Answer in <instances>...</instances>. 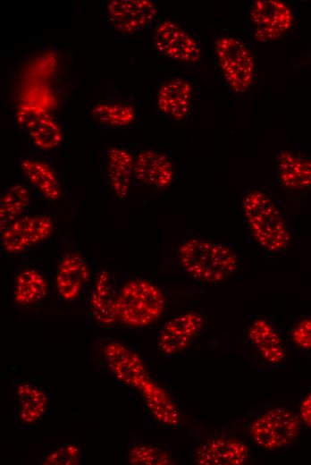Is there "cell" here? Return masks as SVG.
Wrapping results in <instances>:
<instances>
[{
	"label": "cell",
	"mask_w": 311,
	"mask_h": 465,
	"mask_svg": "<svg viewBox=\"0 0 311 465\" xmlns=\"http://www.w3.org/2000/svg\"><path fill=\"white\" fill-rule=\"evenodd\" d=\"M240 207L246 226L256 245L268 254H282L291 242L292 233L270 190L264 186L245 190Z\"/></svg>",
	"instance_id": "cell-1"
},
{
	"label": "cell",
	"mask_w": 311,
	"mask_h": 465,
	"mask_svg": "<svg viewBox=\"0 0 311 465\" xmlns=\"http://www.w3.org/2000/svg\"><path fill=\"white\" fill-rule=\"evenodd\" d=\"M181 266L191 277L206 283H219L235 274L240 261L233 248L224 242L191 237L178 248Z\"/></svg>",
	"instance_id": "cell-2"
},
{
	"label": "cell",
	"mask_w": 311,
	"mask_h": 465,
	"mask_svg": "<svg viewBox=\"0 0 311 465\" xmlns=\"http://www.w3.org/2000/svg\"><path fill=\"white\" fill-rule=\"evenodd\" d=\"M165 308L161 289L146 279L123 284L116 297L118 320L130 327H145L160 318Z\"/></svg>",
	"instance_id": "cell-3"
},
{
	"label": "cell",
	"mask_w": 311,
	"mask_h": 465,
	"mask_svg": "<svg viewBox=\"0 0 311 465\" xmlns=\"http://www.w3.org/2000/svg\"><path fill=\"white\" fill-rule=\"evenodd\" d=\"M301 420L295 411L275 407L259 415L250 425L251 441L265 451L290 445L299 435Z\"/></svg>",
	"instance_id": "cell-4"
},
{
	"label": "cell",
	"mask_w": 311,
	"mask_h": 465,
	"mask_svg": "<svg viewBox=\"0 0 311 465\" xmlns=\"http://www.w3.org/2000/svg\"><path fill=\"white\" fill-rule=\"evenodd\" d=\"M214 52L229 87L237 93L249 89L256 72V59L249 48L234 37L222 36L214 42Z\"/></svg>",
	"instance_id": "cell-5"
},
{
	"label": "cell",
	"mask_w": 311,
	"mask_h": 465,
	"mask_svg": "<svg viewBox=\"0 0 311 465\" xmlns=\"http://www.w3.org/2000/svg\"><path fill=\"white\" fill-rule=\"evenodd\" d=\"M250 19L256 40L266 43L273 41L294 24L292 9L286 3L276 0H258L250 9Z\"/></svg>",
	"instance_id": "cell-6"
},
{
	"label": "cell",
	"mask_w": 311,
	"mask_h": 465,
	"mask_svg": "<svg viewBox=\"0 0 311 465\" xmlns=\"http://www.w3.org/2000/svg\"><path fill=\"white\" fill-rule=\"evenodd\" d=\"M154 42L157 51L171 60L183 63H198L201 60L199 43L172 20L157 24Z\"/></svg>",
	"instance_id": "cell-7"
},
{
	"label": "cell",
	"mask_w": 311,
	"mask_h": 465,
	"mask_svg": "<svg viewBox=\"0 0 311 465\" xmlns=\"http://www.w3.org/2000/svg\"><path fill=\"white\" fill-rule=\"evenodd\" d=\"M54 229L47 216H21L1 232V244L6 252L18 254L47 239Z\"/></svg>",
	"instance_id": "cell-8"
},
{
	"label": "cell",
	"mask_w": 311,
	"mask_h": 465,
	"mask_svg": "<svg viewBox=\"0 0 311 465\" xmlns=\"http://www.w3.org/2000/svg\"><path fill=\"white\" fill-rule=\"evenodd\" d=\"M16 121L40 149H53L63 140L59 124L49 111L42 107L20 102L16 109Z\"/></svg>",
	"instance_id": "cell-9"
},
{
	"label": "cell",
	"mask_w": 311,
	"mask_h": 465,
	"mask_svg": "<svg viewBox=\"0 0 311 465\" xmlns=\"http://www.w3.org/2000/svg\"><path fill=\"white\" fill-rule=\"evenodd\" d=\"M204 326L203 316L187 311L170 319L156 335L158 351L171 356L185 351L198 335Z\"/></svg>",
	"instance_id": "cell-10"
},
{
	"label": "cell",
	"mask_w": 311,
	"mask_h": 465,
	"mask_svg": "<svg viewBox=\"0 0 311 465\" xmlns=\"http://www.w3.org/2000/svg\"><path fill=\"white\" fill-rule=\"evenodd\" d=\"M107 13L117 31L130 35L147 27L156 18L157 8L148 0H113L107 5Z\"/></svg>",
	"instance_id": "cell-11"
},
{
	"label": "cell",
	"mask_w": 311,
	"mask_h": 465,
	"mask_svg": "<svg viewBox=\"0 0 311 465\" xmlns=\"http://www.w3.org/2000/svg\"><path fill=\"white\" fill-rule=\"evenodd\" d=\"M108 368L121 383L134 388L148 376L142 359L122 342L112 341L103 349Z\"/></svg>",
	"instance_id": "cell-12"
},
{
	"label": "cell",
	"mask_w": 311,
	"mask_h": 465,
	"mask_svg": "<svg viewBox=\"0 0 311 465\" xmlns=\"http://www.w3.org/2000/svg\"><path fill=\"white\" fill-rule=\"evenodd\" d=\"M249 453L247 444L239 439L216 437L198 445L193 461L199 465H241L248 461Z\"/></svg>",
	"instance_id": "cell-13"
},
{
	"label": "cell",
	"mask_w": 311,
	"mask_h": 465,
	"mask_svg": "<svg viewBox=\"0 0 311 465\" xmlns=\"http://www.w3.org/2000/svg\"><path fill=\"white\" fill-rule=\"evenodd\" d=\"M89 278L86 260L79 253L65 255L59 262L55 276L56 291L65 301H75Z\"/></svg>",
	"instance_id": "cell-14"
},
{
	"label": "cell",
	"mask_w": 311,
	"mask_h": 465,
	"mask_svg": "<svg viewBox=\"0 0 311 465\" xmlns=\"http://www.w3.org/2000/svg\"><path fill=\"white\" fill-rule=\"evenodd\" d=\"M276 177L278 183L287 190L311 188V156L285 149L276 157Z\"/></svg>",
	"instance_id": "cell-15"
},
{
	"label": "cell",
	"mask_w": 311,
	"mask_h": 465,
	"mask_svg": "<svg viewBox=\"0 0 311 465\" xmlns=\"http://www.w3.org/2000/svg\"><path fill=\"white\" fill-rule=\"evenodd\" d=\"M134 177L141 184L156 189H166L173 180L171 159L156 151H142L134 161Z\"/></svg>",
	"instance_id": "cell-16"
},
{
	"label": "cell",
	"mask_w": 311,
	"mask_h": 465,
	"mask_svg": "<svg viewBox=\"0 0 311 465\" xmlns=\"http://www.w3.org/2000/svg\"><path fill=\"white\" fill-rule=\"evenodd\" d=\"M250 342L261 358L270 364L282 362L287 351L275 325L265 317H257L252 321L248 329Z\"/></svg>",
	"instance_id": "cell-17"
},
{
	"label": "cell",
	"mask_w": 311,
	"mask_h": 465,
	"mask_svg": "<svg viewBox=\"0 0 311 465\" xmlns=\"http://www.w3.org/2000/svg\"><path fill=\"white\" fill-rule=\"evenodd\" d=\"M141 393L146 406L152 416L165 427L180 426V411L169 393L149 375L136 387Z\"/></svg>",
	"instance_id": "cell-18"
},
{
	"label": "cell",
	"mask_w": 311,
	"mask_h": 465,
	"mask_svg": "<svg viewBox=\"0 0 311 465\" xmlns=\"http://www.w3.org/2000/svg\"><path fill=\"white\" fill-rule=\"evenodd\" d=\"M193 89L183 79H172L162 84L156 92V103L160 112L175 119L182 120L189 113Z\"/></svg>",
	"instance_id": "cell-19"
},
{
	"label": "cell",
	"mask_w": 311,
	"mask_h": 465,
	"mask_svg": "<svg viewBox=\"0 0 311 465\" xmlns=\"http://www.w3.org/2000/svg\"><path fill=\"white\" fill-rule=\"evenodd\" d=\"M116 297L110 272L102 270L95 280L90 297L92 314L98 324L110 326L118 320Z\"/></svg>",
	"instance_id": "cell-20"
},
{
	"label": "cell",
	"mask_w": 311,
	"mask_h": 465,
	"mask_svg": "<svg viewBox=\"0 0 311 465\" xmlns=\"http://www.w3.org/2000/svg\"><path fill=\"white\" fill-rule=\"evenodd\" d=\"M132 155L122 148L113 147L107 150V175L114 195L126 199L134 176Z\"/></svg>",
	"instance_id": "cell-21"
},
{
	"label": "cell",
	"mask_w": 311,
	"mask_h": 465,
	"mask_svg": "<svg viewBox=\"0 0 311 465\" xmlns=\"http://www.w3.org/2000/svg\"><path fill=\"white\" fill-rule=\"evenodd\" d=\"M19 420L27 425L38 422L46 411L48 397L39 387L27 382L20 383L15 389Z\"/></svg>",
	"instance_id": "cell-22"
},
{
	"label": "cell",
	"mask_w": 311,
	"mask_h": 465,
	"mask_svg": "<svg viewBox=\"0 0 311 465\" xmlns=\"http://www.w3.org/2000/svg\"><path fill=\"white\" fill-rule=\"evenodd\" d=\"M22 171L37 190L49 200H57L62 192L54 169L43 161L25 158L21 162Z\"/></svg>",
	"instance_id": "cell-23"
},
{
	"label": "cell",
	"mask_w": 311,
	"mask_h": 465,
	"mask_svg": "<svg viewBox=\"0 0 311 465\" xmlns=\"http://www.w3.org/2000/svg\"><path fill=\"white\" fill-rule=\"evenodd\" d=\"M47 292L46 280L34 268L24 269L15 278L13 300L19 305H29L40 301Z\"/></svg>",
	"instance_id": "cell-24"
},
{
	"label": "cell",
	"mask_w": 311,
	"mask_h": 465,
	"mask_svg": "<svg viewBox=\"0 0 311 465\" xmlns=\"http://www.w3.org/2000/svg\"><path fill=\"white\" fill-rule=\"evenodd\" d=\"M29 201L28 189L21 184L9 187L0 199V228L1 232L21 217Z\"/></svg>",
	"instance_id": "cell-25"
},
{
	"label": "cell",
	"mask_w": 311,
	"mask_h": 465,
	"mask_svg": "<svg viewBox=\"0 0 311 465\" xmlns=\"http://www.w3.org/2000/svg\"><path fill=\"white\" fill-rule=\"evenodd\" d=\"M91 114L98 123L114 127L129 125L135 119L134 108L121 103H98L91 109Z\"/></svg>",
	"instance_id": "cell-26"
},
{
	"label": "cell",
	"mask_w": 311,
	"mask_h": 465,
	"mask_svg": "<svg viewBox=\"0 0 311 465\" xmlns=\"http://www.w3.org/2000/svg\"><path fill=\"white\" fill-rule=\"evenodd\" d=\"M127 461L132 465H172L175 463L170 453L150 444H138L131 447L127 454Z\"/></svg>",
	"instance_id": "cell-27"
},
{
	"label": "cell",
	"mask_w": 311,
	"mask_h": 465,
	"mask_svg": "<svg viewBox=\"0 0 311 465\" xmlns=\"http://www.w3.org/2000/svg\"><path fill=\"white\" fill-rule=\"evenodd\" d=\"M20 102L37 106L50 111L56 105V97L45 82L30 81L22 90Z\"/></svg>",
	"instance_id": "cell-28"
},
{
	"label": "cell",
	"mask_w": 311,
	"mask_h": 465,
	"mask_svg": "<svg viewBox=\"0 0 311 465\" xmlns=\"http://www.w3.org/2000/svg\"><path fill=\"white\" fill-rule=\"evenodd\" d=\"M58 63L57 54L46 51L34 58L27 66L26 74L31 81L44 82L53 76Z\"/></svg>",
	"instance_id": "cell-29"
},
{
	"label": "cell",
	"mask_w": 311,
	"mask_h": 465,
	"mask_svg": "<svg viewBox=\"0 0 311 465\" xmlns=\"http://www.w3.org/2000/svg\"><path fill=\"white\" fill-rule=\"evenodd\" d=\"M81 461L80 448L74 444L56 447L42 461L44 465H78Z\"/></svg>",
	"instance_id": "cell-30"
},
{
	"label": "cell",
	"mask_w": 311,
	"mask_h": 465,
	"mask_svg": "<svg viewBox=\"0 0 311 465\" xmlns=\"http://www.w3.org/2000/svg\"><path fill=\"white\" fill-rule=\"evenodd\" d=\"M291 339L300 350L311 351V316L301 318L291 330Z\"/></svg>",
	"instance_id": "cell-31"
},
{
	"label": "cell",
	"mask_w": 311,
	"mask_h": 465,
	"mask_svg": "<svg viewBox=\"0 0 311 465\" xmlns=\"http://www.w3.org/2000/svg\"><path fill=\"white\" fill-rule=\"evenodd\" d=\"M298 417L302 425L311 428V392L301 401L298 409Z\"/></svg>",
	"instance_id": "cell-32"
}]
</instances>
